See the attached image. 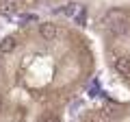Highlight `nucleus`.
Wrapping results in <instances>:
<instances>
[{"mask_svg": "<svg viewBox=\"0 0 130 122\" xmlns=\"http://www.w3.org/2000/svg\"><path fill=\"white\" fill-rule=\"evenodd\" d=\"M67 2H76V0H0V15L37 13V11H48Z\"/></svg>", "mask_w": 130, "mask_h": 122, "instance_id": "obj_5", "label": "nucleus"}, {"mask_svg": "<svg viewBox=\"0 0 130 122\" xmlns=\"http://www.w3.org/2000/svg\"><path fill=\"white\" fill-rule=\"evenodd\" d=\"M102 57L113 79L130 92V0H111L91 15Z\"/></svg>", "mask_w": 130, "mask_h": 122, "instance_id": "obj_2", "label": "nucleus"}, {"mask_svg": "<svg viewBox=\"0 0 130 122\" xmlns=\"http://www.w3.org/2000/svg\"><path fill=\"white\" fill-rule=\"evenodd\" d=\"M0 122H65V111L0 92Z\"/></svg>", "mask_w": 130, "mask_h": 122, "instance_id": "obj_3", "label": "nucleus"}, {"mask_svg": "<svg viewBox=\"0 0 130 122\" xmlns=\"http://www.w3.org/2000/svg\"><path fill=\"white\" fill-rule=\"evenodd\" d=\"M98 68L93 39L61 18L20 24L0 39V92L67 111Z\"/></svg>", "mask_w": 130, "mask_h": 122, "instance_id": "obj_1", "label": "nucleus"}, {"mask_svg": "<svg viewBox=\"0 0 130 122\" xmlns=\"http://www.w3.org/2000/svg\"><path fill=\"white\" fill-rule=\"evenodd\" d=\"M72 122H130V100H100L85 107Z\"/></svg>", "mask_w": 130, "mask_h": 122, "instance_id": "obj_4", "label": "nucleus"}]
</instances>
